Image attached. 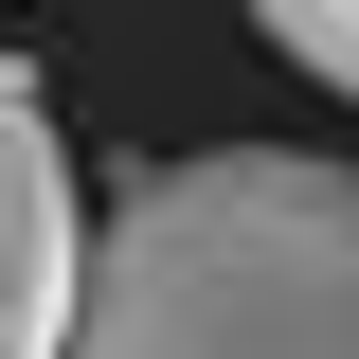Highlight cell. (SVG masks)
Instances as JSON below:
<instances>
[{
    "label": "cell",
    "mask_w": 359,
    "mask_h": 359,
    "mask_svg": "<svg viewBox=\"0 0 359 359\" xmlns=\"http://www.w3.org/2000/svg\"><path fill=\"white\" fill-rule=\"evenodd\" d=\"M269 54H287V72H323V90H359V0H287V18H269Z\"/></svg>",
    "instance_id": "obj_3"
},
{
    "label": "cell",
    "mask_w": 359,
    "mask_h": 359,
    "mask_svg": "<svg viewBox=\"0 0 359 359\" xmlns=\"http://www.w3.org/2000/svg\"><path fill=\"white\" fill-rule=\"evenodd\" d=\"M72 287H90V198L54 144V90L0 54V359H72Z\"/></svg>",
    "instance_id": "obj_2"
},
{
    "label": "cell",
    "mask_w": 359,
    "mask_h": 359,
    "mask_svg": "<svg viewBox=\"0 0 359 359\" xmlns=\"http://www.w3.org/2000/svg\"><path fill=\"white\" fill-rule=\"evenodd\" d=\"M72 359H359V180L306 144H198L90 216Z\"/></svg>",
    "instance_id": "obj_1"
}]
</instances>
